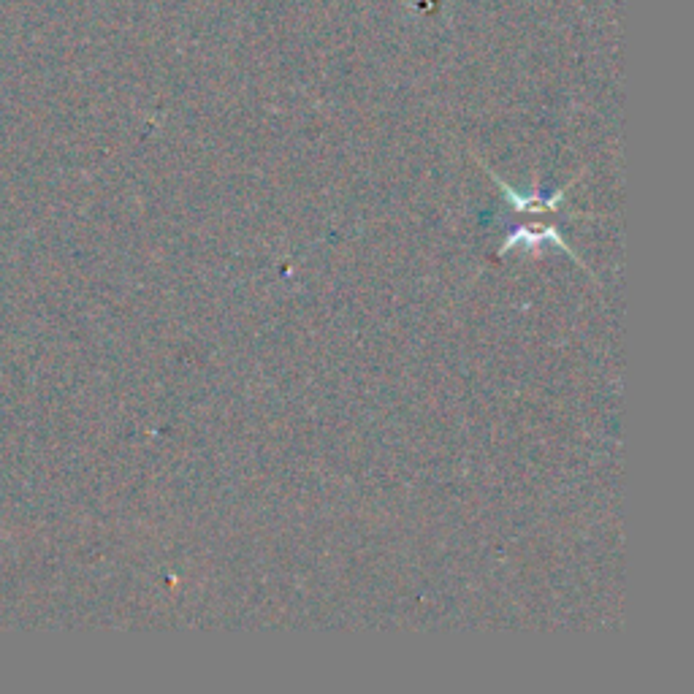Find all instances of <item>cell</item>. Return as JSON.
<instances>
[{"label":"cell","instance_id":"cell-1","mask_svg":"<svg viewBox=\"0 0 694 694\" xmlns=\"http://www.w3.org/2000/svg\"><path fill=\"white\" fill-rule=\"evenodd\" d=\"M494 177V182H497L499 188L505 190V198L510 201V207L516 209V212H521V215H537V212H551V209H556L559 204L564 201V190H556V193H551V196H545L543 190L532 188L529 193H518V190H513L510 185H505V182H499L497 174H491Z\"/></svg>","mask_w":694,"mask_h":694},{"label":"cell","instance_id":"cell-2","mask_svg":"<svg viewBox=\"0 0 694 694\" xmlns=\"http://www.w3.org/2000/svg\"><path fill=\"white\" fill-rule=\"evenodd\" d=\"M545 242H551V244H556V247H562L564 253L570 255L573 261H578L575 258V253L567 247V242H564L562 236H559V231L556 228H543V231H529V228H518V231H513V234L507 236L505 239V244L499 247V253L505 255L510 247H516V244H521V247H543ZM581 263V261H578Z\"/></svg>","mask_w":694,"mask_h":694}]
</instances>
